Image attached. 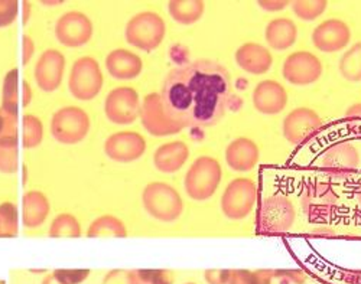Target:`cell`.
<instances>
[{
  "label": "cell",
  "instance_id": "1",
  "mask_svg": "<svg viewBox=\"0 0 361 284\" xmlns=\"http://www.w3.org/2000/svg\"><path fill=\"white\" fill-rule=\"evenodd\" d=\"M228 81L226 71L213 62L198 61L169 74L164 87L168 114L192 125H208L223 113Z\"/></svg>",
  "mask_w": 361,
  "mask_h": 284
}]
</instances>
